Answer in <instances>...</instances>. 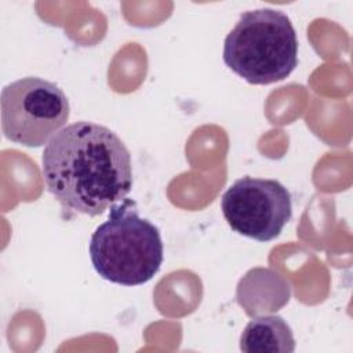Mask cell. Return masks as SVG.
I'll use <instances>...</instances> for the list:
<instances>
[{
  "instance_id": "obj_1",
  "label": "cell",
  "mask_w": 353,
  "mask_h": 353,
  "mask_svg": "<svg viewBox=\"0 0 353 353\" xmlns=\"http://www.w3.org/2000/svg\"><path fill=\"white\" fill-rule=\"evenodd\" d=\"M41 171L63 210L97 216L127 199L132 188L131 154L108 127L77 121L46 145Z\"/></svg>"
},
{
  "instance_id": "obj_3",
  "label": "cell",
  "mask_w": 353,
  "mask_h": 353,
  "mask_svg": "<svg viewBox=\"0 0 353 353\" xmlns=\"http://www.w3.org/2000/svg\"><path fill=\"white\" fill-rule=\"evenodd\" d=\"M223 61L250 84H272L298 65V39L280 10L258 8L240 15L223 43Z\"/></svg>"
},
{
  "instance_id": "obj_4",
  "label": "cell",
  "mask_w": 353,
  "mask_h": 353,
  "mask_svg": "<svg viewBox=\"0 0 353 353\" xmlns=\"http://www.w3.org/2000/svg\"><path fill=\"white\" fill-rule=\"evenodd\" d=\"M1 130L7 139L28 148H39L66 124L69 101L52 81L29 76L1 90Z\"/></svg>"
},
{
  "instance_id": "obj_2",
  "label": "cell",
  "mask_w": 353,
  "mask_h": 353,
  "mask_svg": "<svg viewBox=\"0 0 353 353\" xmlns=\"http://www.w3.org/2000/svg\"><path fill=\"white\" fill-rule=\"evenodd\" d=\"M88 251L102 279L127 287L152 280L164 258L157 226L139 216L130 199L110 207L108 219L94 230Z\"/></svg>"
},
{
  "instance_id": "obj_5",
  "label": "cell",
  "mask_w": 353,
  "mask_h": 353,
  "mask_svg": "<svg viewBox=\"0 0 353 353\" xmlns=\"http://www.w3.org/2000/svg\"><path fill=\"white\" fill-rule=\"evenodd\" d=\"M221 210L236 233L270 241L291 219L292 200L288 189L276 179L243 176L222 194Z\"/></svg>"
},
{
  "instance_id": "obj_6",
  "label": "cell",
  "mask_w": 353,
  "mask_h": 353,
  "mask_svg": "<svg viewBox=\"0 0 353 353\" xmlns=\"http://www.w3.org/2000/svg\"><path fill=\"white\" fill-rule=\"evenodd\" d=\"M245 353H292L295 339L291 327L279 314H265L250 320L240 336Z\"/></svg>"
}]
</instances>
